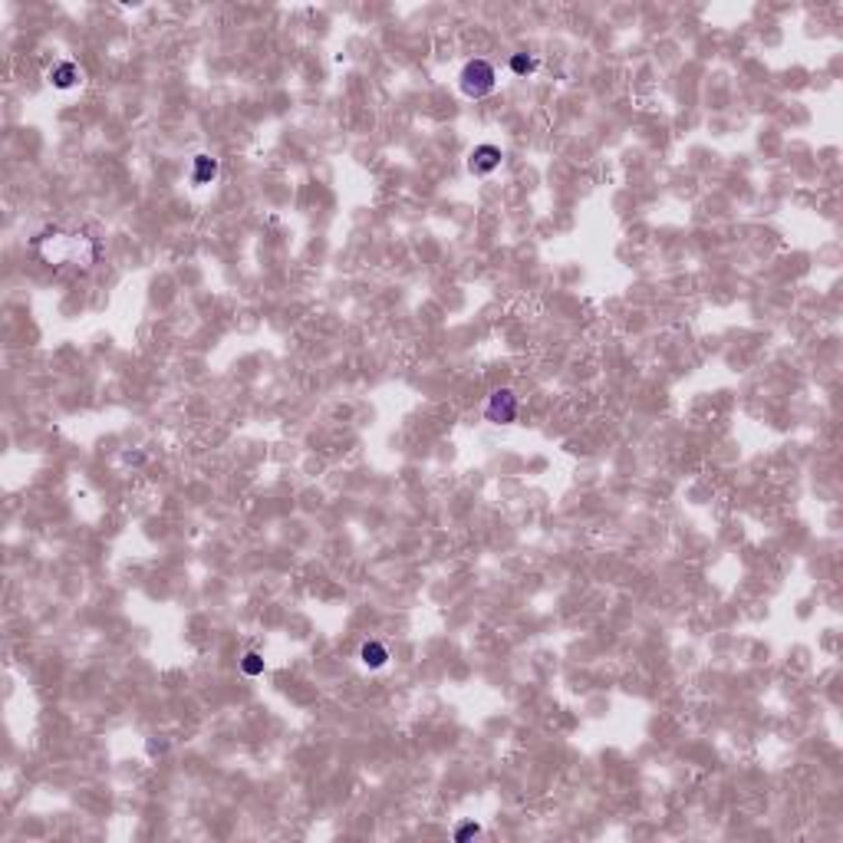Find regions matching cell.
<instances>
[{"mask_svg": "<svg viewBox=\"0 0 843 843\" xmlns=\"http://www.w3.org/2000/svg\"><path fill=\"white\" fill-rule=\"evenodd\" d=\"M494 86H498V76H494V66H491L488 60H472V63L462 70V89H464V96L481 99V96H488Z\"/></svg>", "mask_w": 843, "mask_h": 843, "instance_id": "obj_2", "label": "cell"}, {"mask_svg": "<svg viewBox=\"0 0 843 843\" xmlns=\"http://www.w3.org/2000/svg\"><path fill=\"white\" fill-rule=\"evenodd\" d=\"M359 659H363L366 669H382V665H386V659H389V653H386V646H382V643H363V649H359Z\"/></svg>", "mask_w": 843, "mask_h": 843, "instance_id": "obj_7", "label": "cell"}, {"mask_svg": "<svg viewBox=\"0 0 843 843\" xmlns=\"http://www.w3.org/2000/svg\"><path fill=\"white\" fill-rule=\"evenodd\" d=\"M478 834H481V827L474 824V820H468V824H462L458 830H455V840L464 843V840H472V837H478Z\"/></svg>", "mask_w": 843, "mask_h": 843, "instance_id": "obj_10", "label": "cell"}, {"mask_svg": "<svg viewBox=\"0 0 843 843\" xmlns=\"http://www.w3.org/2000/svg\"><path fill=\"white\" fill-rule=\"evenodd\" d=\"M76 80H80V70H76V63H56L53 70H50V82H53L56 89H70Z\"/></svg>", "mask_w": 843, "mask_h": 843, "instance_id": "obj_6", "label": "cell"}, {"mask_svg": "<svg viewBox=\"0 0 843 843\" xmlns=\"http://www.w3.org/2000/svg\"><path fill=\"white\" fill-rule=\"evenodd\" d=\"M241 672H244V675H261L263 672V656L261 653H247L244 659H241Z\"/></svg>", "mask_w": 843, "mask_h": 843, "instance_id": "obj_9", "label": "cell"}, {"mask_svg": "<svg viewBox=\"0 0 843 843\" xmlns=\"http://www.w3.org/2000/svg\"><path fill=\"white\" fill-rule=\"evenodd\" d=\"M468 165H472L474 175H488L491 168H498L501 165V148L498 146H478L472 152V158H468Z\"/></svg>", "mask_w": 843, "mask_h": 843, "instance_id": "obj_4", "label": "cell"}, {"mask_svg": "<svg viewBox=\"0 0 843 843\" xmlns=\"http://www.w3.org/2000/svg\"><path fill=\"white\" fill-rule=\"evenodd\" d=\"M537 66H540V63H537L534 56H524V53H517V56H514V60H511V70H514V73H517V76H527V73H534Z\"/></svg>", "mask_w": 843, "mask_h": 843, "instance_id": "obj_8", "label": "cell"}, {"mask_svg": "<svg viewBox=\"0 0 843 843\" xmlns=\"http://www.w3.org/2000/svg\"><path fill=\"white\" fill-rule=\"evenodd\" d=\"M214 175H218V158H211V155H195V168H191L195 185L214 182Z\"/></svg>", "mask_w": 843, "mask_h": 843, "instance_id": "obj_5", "label": "cell"}, {"mask_svg": "<svg viewBox=\"0 0 843 843\" xmlns=\"http://www.w3.org/2000/svg\"><path fill=\"white\" fill-rule=\"evenodd\" d=\"M33 254L50 267H80L89 271L92 263L99 261V244L96 237L82 234V231H63V227H46L33 241Z\"/></svg>", "mask_w": 843, "mask_h": 843, "instance_id": "obj_1", "label": "cell"}, {"mask_svg": "<svg viewBox=\"0 0 843 843\" xmlns=\"http://www.w3.org/2000/svg\"><path fill=\"white\" fill-rule=\"evenodd\" d=\"M484 415H488V422H494V425H511L517 418V396L511 389H498L488 399V406H484Z\"/></svg>", "mask_w": 843, "mask_h": 843, "instance_id": "obj_3", "label": "cell"}]
</instances>
